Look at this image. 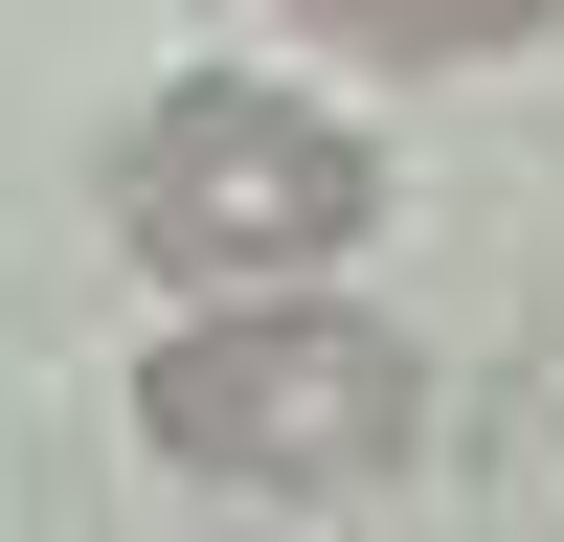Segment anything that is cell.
<instances>
[{
    "instance_id": "cell-1",
    "label": "cell",
    "mask_w": 564,
    "mask_h": 542,
    "mask_svg": "<svg viewBox=\"0 0 564 542\" xmlns=\"http://www.w3.org/2000/svg\"><path fill=\"white\" fill-rule=\"evenodd\" d=\"M361 226H384V159H361V113H339V90L181 68L159 113L113 136V249L159 271L181 316H226V294H316Z\"/></svg>"
},
{
    "instance_id": "cell-2",
    "label": "cell",
    "mask_w": 564,
    "mask_h": 542,
    "mask_svg": "<svg viewBox=\"0 0 564 542\" xmlns=\"http://www.w3.org/2000/svg\"><path fill=\"white\" fill-rule=\"evenodd\" d=\"M135 452L204 497H384L430 452V361L361 294H226L135 361Z\"/></svg>"
},
{
    "instance_id": "cell-3",
    "label": "cell",
    "mask_w": 564,
    "mask_h": 542,
    "mask_svg": "<svg viewBox=\"0 0 564 542\" xmlns=\"http://www.w3.org/2000/svg\"><path fill=\"white\" fill-rule=\"evenodd\" d=\"M294 45H339V68H497V45H542L564 0H271Z\"/></svg>"
}]
</instances>
